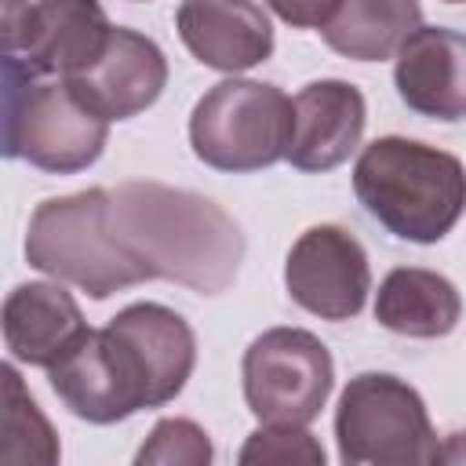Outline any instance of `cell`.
<instances>
[{
    "instance_id": "cell-1",
    "label": "cell",
    "mask_w": 466,
    "mask_h": 466,
    "mask_svg": "<svg viewBox=\"0 0 466 466\" xmlns=\"http://www.w3.org/2000/svg\"><path fill=\"white\" fill-rule=\"evenodd\" d=\"M197 364V335L160 302H131L106 328H87L51 368V390L84 422H124L182 393Z\"/></svg>"
},
{
    "instance_id": "cell-2",
    "label": "cell",
    "mask_w": 466,
    "mask_h": 466,
    "mask_svg": "<svg viewBox=\"0 0 466 466\" xmlns=\"http://www.w3.org/2000/svg\"><path fill=\"white\" fill-rule=\"evenodd\" d=\"M106 226L138 280H175L200 295L226 291L244 262V233L215 200L164 182L106 189Z\"/></svg>"
},
{
    "instance_id": "cell-3",
    "label": "cell",
    "mask_w": 466,
    "mask_h": 466,
    "mask_svg": "<svg viewBox=\"0 0 466 466\" xmlns=\"http://www.w3.org/2000/svg\"><path fill=\"white\" fill-rule=\"evenodd\" d=\"M353 193L397 240L437 244L462 215L466 175L455 153L404 135H382L360 149Z\"/></svg>"
},
{
    "instance_id": "cell-4",
    "label": "cell",
    "mask_w": 466,
    "mask_h": 466,
    "mask_svg": "<svg viewBox=\"0 0 466 466\" xmlns=\"http://www.w3.org/2000/svg\"><path fill=\"white\" fill-rule=\"evenodd\" d=\"M335 441L346 466H430L441 441L419 390L390 371H360L335 408Z\"/></svg>"
},
{
    "instance_id": "cell-5",
    "label": "cell",
    "mask_w": 466,
    "mask_h": 466,
    "mask_svg": "<svg viewBox=\"0 0 466 466\" xmlns=\"http://www.w3.org/2000/svg\"><path fill=\"white\" fill-rule=\"evenodd\" d=\"M25 262L91 299H109L142 284L109 237L106 189L98 186L36 204L25 229Z\"/></svg>"
},
{
    "instance_id": "cell-6",
    "label": "cell",
    "mask_w": 466,
    "mask_h": 466,
    "mask_svg": "<svg viewBox=\"0 0 466 466\" xmlns=\"http://www.w3.org/2000/svg\"><path fill=\"white\" fill-rule=\"evenodd\" d=\"M291 142V98L262 80H218L189 116L193 157L215 171H262L284 160Z\"/></svg>"
},
{
    "instance_id": "cell-7",
    "label": "cell",
    "mask_w": 466,
    "mask_h": 466,
    "mask_svg": "<svg viewBox=\"0 0 466 466\" xmlns=\"http://www.w3.org/2000/svg\"><path fill=\"white\" fill-rule=\"evenodd\" d=\"M244 400L258 422L309 426L328 404L335 360L328 346L302 328H269L244 350Z\"/></svg>"
},
{
    "instance_id": "cell-8",
    "label": "cell",
    "mask_w": 466,
    "mask_h": 466,
    "mask_svg": "<svg viewBox=\"0 0 466 466\" xmlns=\"http://www.w3.org/2000/svg\"><path fill=\"white\" fill-rule=\"evenodd\" d=\"M284 288L306 313L320 320H350L364 309L371 291L368 251L342 226H309L288 251Z\"/></svg>"
},
{
    "instance_id": "cell-9",
    "label": "cell",
    "mask_w": 466,
    "mask_h": 466,
    "mask_svg": "<svg viewBox=\"0 0 466 466\" xmlns=\"http://www.w3.org/2000/svg\"><path fill=\"white\" fill-rule=\"evenodd\" d=\"M109 138V120L91 113L66 80H40L18 120V157L51 175L91 167Z\"/></svg>"
},
{
    "instance_id": "cell-10",
    "label": "cell",
    "mask_w": 466,
    "mask_h": 466,
    "mask_svg": "<svg viewBox=\"0 0 466 466\" xmlns=\"http://www.w3.org/2000/svg\"><path fill=\"white\" fill-rule=\"evenodd\" d=\"M66 84L102 120H131L160 98L167 58L146 33L113 25L102 55L76 76H66Z\"/></svg>"
},
{
    "instance_id": "cell-11",
    "label": "cell",
    "mask_w": 466,
    "mask_h": 466,
    "mask_svg": "<svg viewBox=\"0 0 466 466\" xmlns=\"http://www.w3.org/2000/svg\"><path fill=\"white\" fill-rule=\"evenodd\" d=\"M368 106L350 80H313L291 98V142L284 160L299 171H331L360 146Z\"/></svg>"
},
{
    "instance_id": "cell-12",
    "label": "cell",
    "mask_w": 466,
    "mask_h": 466,
    "mask_svg": "<svg viewBox=\"0 0 466 466\" xmlns=\"http://www.w3.org/2000/svg\"><path fill=\"white\" fill-rule=\"evenodd\" d=\"M175 29L186 51L218 73H244L273 55V22L255 0H182Z\"/></svg>"
},
{
    "instance_id": "cell-13",
    "label": "cell",
    "mask_w": 466,
    "mask_h": 466,
    "mask_svg": "<svg viewBox=\"0 0 466 466\" xmlns=\"http://www.w3.org/2000/svg\"><path fill=\"white\" fill-rule=\"evenodd\" d=\"M393 84L400 102L430 120H462L466 113V40L444 25H419L397 47Z\"/></svg>"
},
{
    "instance_id": "cell-14",
    "label": "cell",
    "mask_w": 466,
    "mask_h": 466,
    "mask_svg": "<svg viewBox=\"0 0 466 466\" xmlns=\"http://www.w3.org/2000/svg\"><path fill=\"white\" fill-rule=\"evenodd\" d=\"M84 331V313L58 280L18 284L0 306V335L7 350L33 368H51Z\"/></svg>"
},
{
    "instance_id": "cell-15",
    "label": "cell",
    "mask_w": 466,
    "mask_h": 466,
    "mask_svg": "<svg viewBox=\"0 0 466 466\" xmlns=\"http://www.w3.org/2000/svg\"><path fill=\"white\" fill-rule=\"evenodd\" d=\"M109 29L98 0H33L22 51L36 76L66 80L102 55Z\"/></svg>"
},
{
    "instance_id": "cell-16",
    "label": "cell",
    "mask_w": 466,
    "mask_h": 466,
    "mask_svg": "<svg viewBox=\"0 0 466 466\" xmlns=\"http://www.w3.org/2000/svg\"><path fill=\"white\" fill-rule=\"evenodd\" d=\"M462 313L459 291L444 273L422 266H397L375 291V320L404 339H444Z\"/></svg>"
},
{
    "instance_id": "cell-17",
    "label": "cell",
    "mask_w": 466,
    "mask_h": 466,
    "mask_svg": "<svg viewBox=\"0 0 466 466\" xmlns=\"http://www.w3.org/2000/svg\"><path fill=\"white\" fill-rule=\"evenodd\" d=\"M419 25V0H339L320 25V36L331 51L353 62H382L393 58Z\"/></svg>"
},
{
    "instance_id": "cell-18",
    "label": "cell",
    "mask_w": 466,
    "mask_h": 466,
    "mask_svg": "<svg viewBox=\"0 0 466 466\" xmlns=\"http://www.w3.org/2000/svg\"><path fill=\"white\" fill-rule=\"evenodd\" d=\"M62 459L51 419L33 400L22 371L0 360V466H55Z\"/></svg>"
},
{
    "instance_id": "cell-19",
    "label": "cell",
    "mask_w": 466,
    "mask_h": 466,
    "mask_svg": "<svg viewBox=\"0 0 466 466\" xmlns=\"http://www.w3.org/2000/svg\"><path fill=\"white\" fill-rule=\"evenodd\" d=\"M240 466H324V448L306 426L262 422L237 451Z\"/></svg>"
},
{
    "instance_id": "cell-20",
    "label": "cell",
    "mask_w": 466,
    "mask_h": 466,
    "mask_svg": "<svg viewBox=\"0 0 466 466\" xmlns=\"http://www.w3.org/2000/svg\"><path fill=\"white\" fill-rule=\"evenodd\" d=\"M211 459L215 448L193 419H160L135 455L138 466H208Z\"/></svg>"
},
{
    "instance_id": "cell-21",
    "label": "cell",
    "mask_w": 466,
    "mask_h": 466,
    "mask_svg": "<svg viewBox=\"0 0 466 466\" xmlns=\"http://www.w3.org/2000/svg\"><path fill=\"white\" fill-rule=\"evenodd\" d=\"M40 76L29 66L25 51L0 44V157L4 160L18 157V120Z\"/></svg>"
},
{
    "instance_id": "cell-22",
    "label": "cell",
    "mask_w": 466,
    "mask_h": 466,
    "mask_svg": "<svg viewBox=\"0 0 466 466\" xmlns=\"http://www.w3.org/2000/svg\"><path fill=\"white\" fill-rule=\"evenodd\" d=\"M269 11L295 29H320L339 0H266Z\"/></svg>"
},
{
    "instance_id": "cell-23",
    "label": "cell",
    "mask_w": 466,
    "mask_h": 466,
    "mask_svg": "<svg viewBox=\"0 0 466 466\" xmlns=\"http://www.w3.org/2000/svg\"><path fill=\"white\" fill-rule=\"evenodd\" d=\"M29 0H0V44L18 47L25 44V25H29Z\"/></svg>"
},
{
    "instance_id": "cell-24",
    "label": "cell",
    "mask_w": 466,
    "mask_h": 466,
    "mask_svg": "<svg viewBox=\"0 0 466 466\" xmlns=\"http://www.w3.org/2000/svg\"><path fill=\"white\" fill-rule=\"evenodd\" d=\"M444 4H459V0H444Z\"/></svg>"
}]
</instances>
